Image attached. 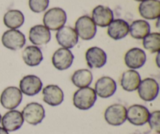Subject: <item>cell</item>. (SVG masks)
Listing matches in <instances>:
<instances>
[{
	"label": "cell",
	"mask_w": 160,
	"mask_h": 134,
	"mask_svg": "<svg viewBox=\"0 0 160 134\" xmlns=\"http://www.w3.org/2000/svg\"><path fill=\"white\" fill-rule=\"evenodd\" d=\"M74 56L69 49L59 48L53 53L52 62L59 71H64L70 67L73 62Z\"/></svg>",
	"instance_id": "30bf717a"
},
{
	"label": "cell",
	"mask_w": 160,
	"mask_h": 134,
	"mask_svg": "<svg viewBox=\"0 0 160 134\" xmlns=\"http://www.w3.org/2000/svg\"><path fill=\"white\" fill-rule=\"evenodd\" d=\"M23 118L22 113L17 110H10L2 117L1 122L2 128L8 132L18 130L23 126Z\"/></svg>",
	"instance_id": "4fadbf2b"
},
{
	"label": "cell",
	"mask_w": 160,
	"mask_h": 134,
	"mask_svg": "<svg viewBox=\"0 0 160 134\" xmlns=\"http://www.w3.org/2000/svg\"><path fill=\"white\" fill-rule=\"evenodd\" d=\"M104 117L106 122L110 126H121L127 120V108L120 104L110 105L106 108Z\"/></svg>",
	"instance_id": "8992f818"
},
{
	"label": "cell",
	"mask_w": 160,
	"mask_h": 134,
	"mask_svg": "<svg viewBox=\"0 0 160 134\" xmlns=\"http://www.w3.org/2000/svg\"><path fill=\"white\" fill-rule=\"evenodd\" d=\"M42 82L40 78L34 75L23 77L20 82V90L27 96L37 95L42 89Z\"/></svg>",
	"instance_id": "8fae6325"
},
{
	"label": "cell",
	"mask_w": 160,
	"mask_h": 134,
	"mask_svg": "<svg viewBox=\"0 0 160 134\" xmlns=\"http://www.w3.org/2000/svg\"><path fill=\"white\" fill-rule=\"evenodd\" d=\"M142 78L138 72L135 70H128L122 75L120 85L124 90L133 92L138 88Z\"/></svg>",
	"instance_id": "7402d4cb"
},
{
	"label": "cell",
	"mask_w": 160,
	"mask_h": 134,
	"mask_svg": "<svg viewBox=\"0 0 160 134\" xmlns=\"http://www.w3.org/2000/svg\"><path fill=\"white\" fill-rule=\"evenodd\" d=\"M75 31L83 40H91L96 35L97 28L90 17L87 15L79 17L75 23Z\"/></svg>",
	"instance_id": "277c9868"
},
{
	"label": "cell",
	"mask_w": 160,
	"mask_h": 134,
	"mask_svg": "<svg viewBox=\"0 0 160 134\" xmlns=\"http://www.w3.org/2000/svg\"><path fill=\"white\" fill-rule=\"evenodd\" d=\"M138 91L140 98L144 101H152L159 94V83L154 78H147L141 81Z\"/></svg>",
	"instance_id": "9c48e42d"
},
{
	"label": "cell",
	"mask_w": 160,
	"mask_h": 134,
	"mask_svg": "<svg viewBox=\"0 0 160 134\" xmlns=\"http://www.w3.org/2000/svg\"><path fill=\"white\" fill-rule=\"evenodd\" d=\"M92 20L95 25L105 28L113 20V13L110 8L100 5L92 11Z\"/></svg>",
	"instance_id": "d6986e66"
},
{
	"label": "cell",
	"mask_w": 160,
	"mask_h": 134,
	"mask_svg": "<svg viewBox=\"0 0 160 134\" xmlns=\"http://www.w3.org/2000/svg\"><path fill=\"white\" fill-rule=\"evenodd\" d=\"M146 54L140 48H132L128 50L124 56L126 65L131 69H138L146 62Z\"/></svg>",
	"instance_id": "e0dca14e"
},
{
	"label": "cell",
	"mask_w": 160,
	"mask_h": 134,
	"mask_svg": "<svg viewBox=\"0 0 160 134\" xmlns=\"http://www.w3.org/2000/svg\"><path fill=\"white\" fill-rule=\"evenodd\" d=\"M117 89V83L112 78L103 76L96 82L94 90L101 98H109L115 94Z\"/></svg>",
	"instance_id": "5bb4252c"
},
{
	"label": "cell",
	"mask_w": 160,
	"mask_h": 134,
	"mask_svg": "<svg viewBox=\"0 0 160 134\" xmlns=\"http://www.w3.org/2000/svg\"><path fill=\"white\" fill-rule=\"evenodd\" d=\"M23 120L28 124L37 126L43 121L45 116V109L42 105L36 102H32L24 107L22 111Z\"/></svg>",
	"instance_id": "5b68a950"
},
{
	"label": "cell",
	"mask_w": 160,
	"mask_h": 134,
	"mask_svg": "<svg viewBox=\"0 0 160 134\" xmlns=\"http://www.w3.org/2000/svg\"><path fill=\"white\" fill-rule=\"evenodd\" d=\"M58 43L62 48L71 49L78 42V35L75 30L70 26H63L58 30L56 35Z\"/></svg>",
	"instance_id": "7c38bea8"
},
{
	"label": "cell",
	"mask_w": 160,
	"mask_h": 134,
	"mask_svg": "<svg viewBox=\"0 0 160 134\" xmlns=\"http://www.w3.org/2000/svg\"><path fill=\"white\" fill-rule=\"evenodd\" d=\"M97 95L94 89L91 87L81 88L74 93L73 97V105L79 110L86 111L95 105Z\"/></svg>",
	"instance_id": "6da1fadb"
},
{
	"label": "cell",
	"mask_w": 160,
	"mask_h": 134,
	"mask_svg": "<svg viewBox=\"0 0 160 134\" xmlns=\"http://www.w3.org/2000/svg\"><path fill=\"white\" fill-rule=\"evenodd\" d=\"M1 119H2V116H1V114H0V122H1Z\"/></svg>",
	"instance_id": "1f68e13d"
},
{
	"label": "cell",
	"mask_w": 160,
	"mask_h": 134,
	"mask_svg": "<svg viewBox=\"0 0 160 134\" xmlns=\"http://www.w3.org/2000/svg\"><path fill=\"white\" fill-rule=\"evenodd\" d=\"M51 39L50 31L44 25L38 24L32 27L29 31V40L34 46H43Z\"/></svg>",
	"instance_id": "ffe728a7"
},
{
	"label": "cell",
	"mask_w": 160,
	"mask_h": 134,
	"mask_svg": "<svg viewBox=\"0 0 160 134\" xmlns=\"http://www.w3.org/2000/svg\"><path fill=\"white\" fill-rule=\"evenodd\" d=\"M22 58L27 65L35 67L39 65L43 61V55L38 47L36 46H29L23 50Z\"/></svg>",
	"instance_id": "603a6c76"
},
{
	"label": "cell",
	"mask_w": 160,
	"mask_h": 134,
	"mask_svg": "<svg viewBox=\"0 0 160 134\" xmlns=\"http://www.w3.org/2000/svg\"><path fill=\"white\" fill-rule=\"evenodd\" d=\"M140 15L147 20L159 18L160 2L159 0H144L138 7Z\"/></svg>",
	"instance_id": "ac0fdd59"
},
{
	"label": "cell",
	"mask_w": 160,
	"mask_h": 134,
	"mask_svg": "<svg viewBox=\"0 0 160 134\" xmlns=\"http://www.w3.org/2000/svg\"><path fill=\"white\" fill-rule=\"evenodd\" d=\"M2 42L6 48L10 50H18L23 48L26 43L25 35L17 29H10L5 31L2 36Z\"/></svg>",
	"instance_id": "52a82bcc"
},
{
	"label": "cell",
	"mask_w": 160,
	"mask_h": 134,
	"mask_svg": "<svg viewBox=\"0 0 160 134\" xmlns=\"http://www.w3.org/2000/svg\"><path fill=\"white\" fill-rule=\"evenodd\" d=\"M23 94L20 89L16 86L6 88L0 96V103L2 106L8 110H14L21 103Z\"/></svg>",
	"instance_id": "3957f363"
},
{
	"label": "cell",
	"mask_w": 160,
	"mask_h": 134,
	"mask_svg": "<svg viewBox=\"0 0 160 134\" xmlns=\"http://www.w3.org/2000/svg\"><path fill=\"white\" fill-rule=\"evenodd\" d=\"M86 61L90 68H101L106 64L107 56L102 49L97 46L89 48L85 53Z\"/></svg>",
	"instance_id": "9a60e30c"
},
{
	"label": "cell",
	"mask_w": 160,
	"mask_h": 134,
	"mask_svg": "<svg viewBox=\"0 0 160 134\" xmlns=\"http://www.w3.org/2000/svg\"><path fill=\"white\" fill-rule=\"evenodd\" d=\"M42 95L44 102L50 106H59L63 101V92L56 85H48L45 86L42 90Z\"/></svg>",
	"instance_id": "2e32d148"
},
{
	"label": "cell",
	"mask_w": 160,
	"mask_h": 134,
	"mask_svg": "<svg viewBox=\"0 0 160 134\" xmlns=\"http://www.w3.org/2000/svg\"><path fill=\"white\" fill-rule=\"evenodd\" d=\"M67 20V13L62 8H52L44 15V26L46 27L49 31H58L64 26Z\"/></svg>",
	"instance_id": "7a4b0ae2"
},
{
	"label": "cell",
	"mask_w": 160,
	"mask_h": 134,
	"mask_svg": "<svg viewBox=\"0 0 160 134\" xmlns=\"http://www.w3.org/2000/svg\"><path fill=\"white\" fill-rule=\"evenodd\" d=\"M93 75L88 69H79L73 74L71 81L75 86L78 88L88 87L92 83Z\"/></svg>",
	"instance_id": "d4e9b609"
},
{
	"label": "cell",
	"mask_w": 160,
	"mask_h": 134,
	"mask_svg": "<svg viewBox=\"0 0 160 134\" xmlns=\"http://www.w3.org/2000/svg\"><path fill=\"white\" fill-rule=\"evenodd\" d=\"M3 22L7 28L10 29H17L24 23V16L18 9H10L5 13Z\"/></svg>",
	"instance_id": "cb8c5ba5"
},
{
	"label": "cell",
	"mask_w": 160,
	"mask_h": 134,
	"mask_svg": "<svg viewBox=\"0 0 160 134\" xmlns=\"http://www.w3.org/2000/svg\"><path fill=\"white\" fill-rule=\"evenodd\" d=\"M135 1H137V2H142V1H144V0H135Z\"/></svg>",
	"instance_id": "4dcf8cb0"
},
{
	"label": "cell",
	"mask_w": 160,
	"mask_h": 134,
	"mask_svg": "<svg viewBox=\"0 0 160 134\" xmlns=\"http://www.w3.org/2000/svg\"><path fill=\"white\" fill-rule=\"evenodd\" d=\"M150 128L158 134L160 133V111H155L149 115L148 120Z\"/></svg>",
	"instance_id": "f1b7e54d"
},
{
	"label": "cell",
	"mask_w": 160,
	"mask_h": 134,
	"mask_svg": "<svg viewBox=\"0 0 160 134\" xmlns=\"http://www.w3.org/2000/svg\"><path fill=\"white\" fill-rule=\"evenodd\" d=\"M143 46L151 53H159L160 50V34L149 33L143 39Z\"/></svg>",
	"instance_id": "4316f807"
},
{
	"label": "cell",
	"mask_w": 160,
	"mask_h": 134,
	"mask_svg": "<svg viewBox=\"0 0 160 134\" xmlns=\"http://www.w3.org/2000/svg\"><path fill=\"white\" fill-rule=\"evenodd\" d=\"M0 134H9V132L6 131L2 127H0Z\"/></svg>",
	"instance_id": "f546056e"
},
{
	"label": "cell",
	"mask_w": 160,
	"mask_h": 134,
	"mask_svg": "<svg viewBox=\"0 0 160 134\" xmlns=\"http://www.w3.org/2000/svg\"><path fill=\"white\" fill-rule=\"evenodd\" d=\"M149 111L146 107L141 105H134L127 109V120L137 126H144L148 122Z\"/></svg>",
	"instance_id": "ba28073f"
},
{
	"label": "cell",
	"mask_w": 160,
	"mask_h": 134,
	"mask_svg": "<svg viewBox=\"0 0 160 134\" xmlns=\"http://www.w3.org/2000/svg\"><path fill=\"white\" fill-rule=\"evenodd\" d=\"M30 9L36 13L44 12L49 5V0H29Z\"/></svg>",
	"instance_id": "83f0119b"
},
{
	"label": "cell",
	"mask_w": 160,
	"mask_h": 134,
	"mask_svg": "<svg viewBox=\"0 0 160 134\" xmlns=\"http://www.w3.org/2000/svg\"><path fill=\"white\" fill-rule=\"evenodd\" d=\"M129 24L123 19L113 20L108 26V35L114 40L123 39L129 34Z\"/></svg>",
	"instance_id": "44dd1931"
},
{
	"label": "cell",
	"mask_w": 160,
	"mask_h": 134,
	"mask_svg": "<svg viewBox=\"0 0 160 134\" xmlns=\"http://www.w3.org/2000/svg\"><path fill=\"white\" fill-rule=\"evenodd\" d=\"M129 32L134 39H143L150 33V25L145 20H134L130 26Z\"/></svg>",
	"instance_id": "484cf974"
}]
</instances>
